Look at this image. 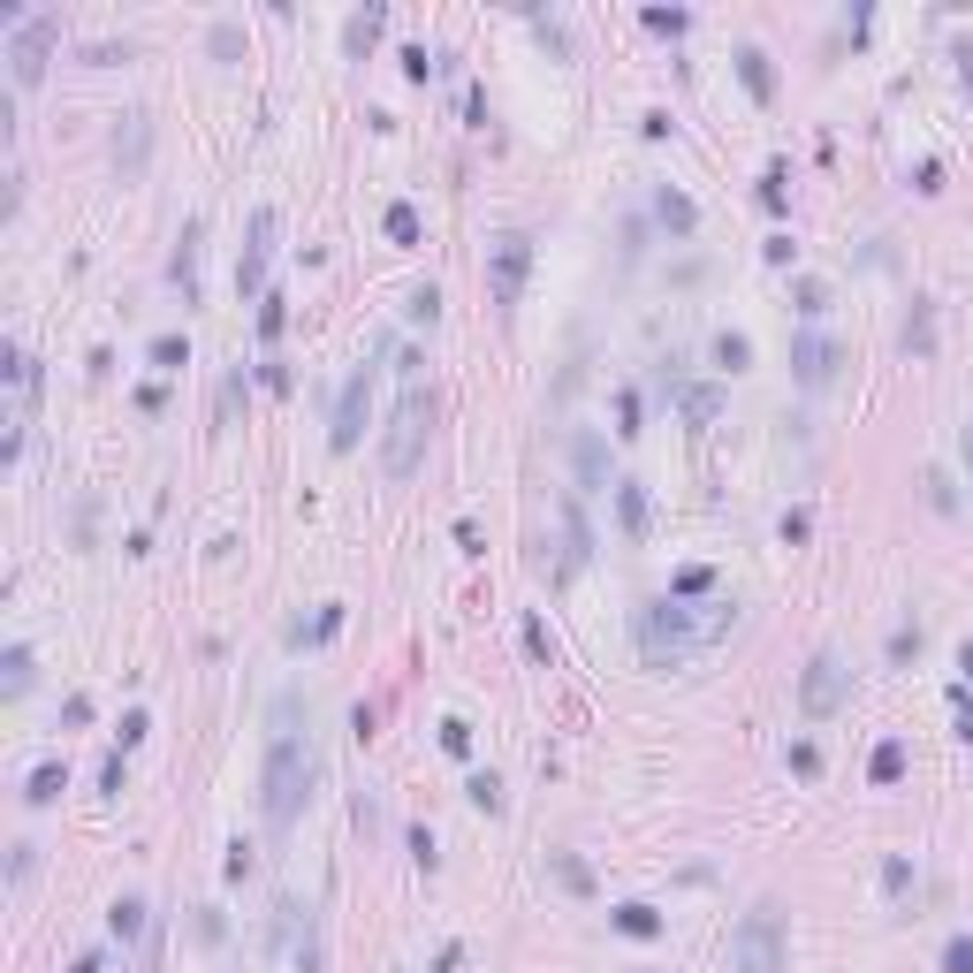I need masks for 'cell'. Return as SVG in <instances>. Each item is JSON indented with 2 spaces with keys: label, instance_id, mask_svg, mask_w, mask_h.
Here are the masks:
<instances>
[{
  "label": "cell",
  "instance_id": "cell-1",
  "mask_svg": "<svg viewBox=\"0 0 973 973\" xmlns=\"http://www.w3.org/2000/svg\"><path fill=\"white\" fill-rule=\"evenodd\" d=\"M730 624H738V609H730V601H707L700 617H692V609H677V601H647V609H640V654H647L654 669H677L684 654L715 647Z\"/></svg>",
  "mask_w": 973,
  "mask_h": 973
},
{
  "label": "cell",
  "instance_id": "cell-2",
  "mask_svg": "<svg viewBox=\"0 0 973 973\" xmlns=\"http://www.w3.org/2000/svg\"><path fill=\"white\" fill-rule=\"evenodd\" d=\"M313 784H320V753L305 746V738H274L267 746V776H259V807H267V829H290L305 799H313Z\"/></svg>",
  "mask_w": 973,
  "mask_h": 973
},
{
  "label": "cell",
  "instance_id": "cell-3",
  "mask_svg": "<svg viewBox=\"0 0 973 973\" xmlns=\"http://www.w3.org/2000/svg\"><path fill=\"white\" fill-rule=\"evenodd\" d=\"M426 419H434V396L411 380L403 403H396V419H388V442H380V472H388V480H411V472H419V457H426Z\"/></svg>",
  "mask_w": 973,
  "mask_h": 973
},
{
  "label": "cell",
  "instance_id": "cell-4",
  "mask_svg": "<svg viewBox=\"0 0 973 973\" xmlns=\"http://www.w3.org/2000/svg\"><path fill=\"white\" fill-rule=\"evenodd\" d=\"M730 966L738 973H784V905H776V898H761V905L738 921V936H730Z\"/></svg>",
  "mask_w": 973,
  "mask_h": 973
},
{
  "label": "cell",
  "instance_id": "cell-5",
  "mask_svg": "<svg viewBox=\"0 0 973 973\" xmlns=\"http://www.w3.org/2000/svg\"><path fill=\"white\" fill-rule=\"evenodd\" d=\"M844 692H852V669H844V654H813L807 677H799V707H807L813 723H821V715H836V707H844Z\"/></svg>",
  "mask_w": 973,
  "mask_h": 973
},
{
  "label": "cell",
  "instance_id": "cell-6",
  "mask_svg": "<svg viewBox=\"0 0 973 973\" xmlns=\"http://www.w3.org/2000/svg\"><path fill=\"white\" fill-rule=\"evenodd\" d=\"M54 15H23L15 23V46H8V61H15V84H38V69H46V46H54Z\"/></svg>",
  "mask_w": 973,
  "mask_h": 973
},
{
  "label": "cell",
  "instance_id": "cell-7",
  "mask_svg": "<svg viewBox=\"0 0 973 973\" xmlns=\"http://www.w3.org/2000/svg\"><path fill=\"white\" fill-rule=\"evenodd\" d=\"M525 259H532V244H525V236H502V251H494V305H517Z\"/></svg>",
  "mask_w": 973,
  "mask_h": 973
},
{
  "label": "cell",
  "instance_id": "cell-8",
  "mask_svg": "<svg viewBox=\"0 0 973 973\" xmlns=\"http://www.w3.org/2000/svg\"><path fill=\"white\" fill-rule=\"evenodd\" d=\"M357 426H365V373H350V388L335 403V449H357Z\"/></svg>",
  "mask_w": 973,
  "mask_h": 973
},
{
  "label": "cell",
  "instance_id": "cell-9",
  "mask_svg": "<svg viewBox=\"0 0 973 973\" xmlns=\"http://www.w3.org/2000/svg\"><path fill=\"white\" fill-rule=\"evenodd\" d=\"M792 365H799V380H807V388H821V380L836 373V350H829L821 335H799V342H792Z\"/></svg>",
  "mask_w": 973,
  "mask_h": 973
},
{
  "label": "cell",
  "instance_id": "cell-10",
  "mask_svg": "<svg viewBox=\"0 0 973 973\" xmlns=\"http://www.w3.org/2000/svg\"><path fill=\"white\" fill-rule=\"evenodd\" d=\"M267 236H274V213L259 206V213H251V244H244V267H236V282H244V290H259V267H267Z\"/></svg>",
  "mask_w": 973,
  "mask_h": 973
},
{
  "label": "cell",
  "instance_id": "cell-11",
  "mask_svg": "<svg viewBox=\"0 0 973 973\" xmlns=\"http://www.w3.org/2000/svg\"><path fill=\"white\" fill-rule=\"evenodd\" d=\"M145 138H153V130H145V115H122V122H115V161H122V175H138V167H145Z\"/></svg>",
  "mask_w": 973,
  "mask_h": 973
},
{
  "label": "cell",
  "instance_id": "cell-12",
  "mask_svg": "<svg viewBox=\"0 0 973 973\" xmlns=\"http://www.w3.org/2000/svg\"><path fill=\"white\" fill-rule=\"evenodd\" d=\"M54 792H61V761H38V769H31V792H23V799H31V807H46Z\"/></svg>",
  "mask_w": 973,
  "mask_h": 973
},
{
  "label": "cell",
  "instance_id": "cell-13",
  "mask_svg": "<svg viewBox=\"0 0 973 973\" xmlns=\"http://www.w3.org/2000/svg\"><path fill=\"white\" fill-rule=\"evenodd\" d=\"M617 509H624V532H647V494L640 486H617Z\"/></svg>",
  "mask_w": 973,
  "mask_h": 973
},
{
  "label": "cell",
  "instance_id": "cell-14",
  "mask_svg": "<svg viewBox=\"0 0 973 973\" xmlns=\"http://www.w3.org/2000/svg\"><path fill=\"white\" fill-rule=\"evenodd\" d=\"M905 776V746H875V784H898Z\"/></svg>",
  "mask_w": 973,
  "mask_h": 973
},
{
  "label": "cell",
  "instance_id": "cell-15",
  "mask_svg": "<svg viewBox=\"0 0 973 973\" xmlns=\"http://www.w3.org/2000/svg\"><path fill=\"white\" fill-rule=\"evenodd\" d=\"M617 928H624V936H654L661 921H654V905H624V913H617Z\"/></svg>",
  "mask_w": 973,
  "mask_h": 973
},
{
  "label": "cell",
  "instance_id": "cell-16",
  "mask_svg": "<svg viewBox=\"0 0 973 973\" xmlns=\"http://www.w3.org/2000/svg\"><path fill=\"white\" fill-rule=\"evenodd\" d=\"M388 236H396V244H419V213H411V206H388Z\"/></svg>",
  "mask_w": 973,
  "mask_h": 973
},
{
  "label": "cell",
  "instance_id": "cell-17",
  "mask_svg": "<svg viewBox=\"0 0 973 973\" xmlns=\"http://www.w3.org/2000/svg\"><path fill=\"white\" fill-rule=\"evenodd\" d=\"M107 928H115V936H138V928H145V905H138V898H122V905H115V921H107Z\"/></svg>",
  "mask_w": 973,
  "mask_h": 973
},
{
  "label": "cell",
  "instance_id": "cell-18",
  "mask_svg": "<svg viewBox=\"0 0 973 973\" xmlns=\"http://www.w3.org/2000/svg\"><path fill=\"white\" fill-rule=\"evenodd\" d=\"M943 973H973V936H951L943 943Z\"/></svg>",
  "mask_w": 973,
  "mask_h": 973
},
{
  "label": "cell",
  "instance_id": "cell-19",
  "mask_svg": "<svg viewBox=\"0 0 973 973\" xmlns=\"http://www.w3.org/2000/svg\"><path fill=\"white\" fill-rule=\"evenodd\" d=\"M183 357H190V350H183V335H161V342H153V365H161V373H175Z\"/></svg>",
  "mask_w": 973,
  "mask_h": 973
},
{
  "label": "cell",
  "instance_id": "cell-20",
  "mask_svg": "<svg viewBox=\"0 0 973 973\" xmlns=\"http://www.w3.org/2000/svg\"><path fill=\"white\" fill-rule=\"evenodd\" d=\"M578 472H586V486H601V442H594V434L578 442Z\"/></svg>",
  "mask_w": 973,
  "mask_h": 973
},
{
  "label": "cell",
  "instance_id": "cell-21",
  "mask_svg": "<svg viewBox=\"0 0 973 973\" xmlns=\"http://www.w3.org/2000/svg\"><path fill=\"white\" fill-rule=\"evenodd\" d=\"M23 684H31V654L8 647V692H23Z\"/></svg>",
  "mask_w": 973,
  "mask_h": 973
},
{
  "label": "cell",
  "instance_id": "cell-22",
  "mask_svg": "<svg viewBox=\"0 0 973 973\" xmlns=\"http://www.w3.org/2000/svg\"><path fill=\"white\" fill-rule=\"evenodd\" d=\"M966 472H973V419H966Z\"/></svg>",
  "mask_w": 973,
  "mask_h": 973
},
{
  "label": "cell",
  "instance_id": "cell-23",
  "mask_svg": "<svg viewBox=\"0 0 973 973\" xmlns=\"http://www.w3.org/2000/svg\"><path fill=\"white\" fill-rule=\"evenodd\" d=\"M966 669H973V640H966Z\"/></svg>",
  "mask_w": 973,
  "mask_h": 973
}]
</instances>
